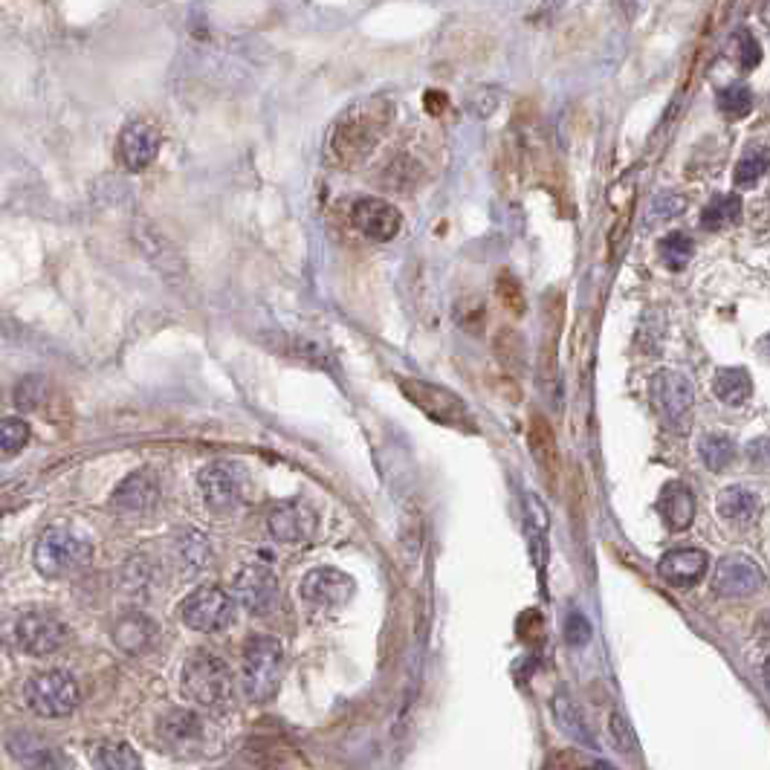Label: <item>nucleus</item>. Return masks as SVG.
Wrapping results in <instances>:
<instances>
[{
  "label": "nucleus",
  "instance_id": "nucleus-1",
  "mask_svg": "<svg viewBox=\"0 0 770 770\" xmlns=\"http://www.w3.org/2000/svg\"><path fill=\"white\" fill-rule=\"evenodd\" d=\"M394 122V105L385 96H365L342 110L330 125L325 160L333 168L351 171L362 165Z\"/></svg>",
  "mask_w": 770,
  "mask_h": 770
},
{
  "label": "nucleus",
  "instance_id": "nucleus-2",
  "mask_svg": "<svg viewBox=\"0 0 770 770\" xmlns=\"http://www.w3.org/2000/svg\"><path fill=\"white\" fill-rule=\"evenodd\" d=\"M180 689L186 701L203 710H226L235 698V678L226 660L218 658L215 652L197 649L183 663Z\"/></svg>",
  "mask_w": 770,
  "mask_h": 770
},
{
  "label": "nucleus",
  "instance_id": "nucleus-3",
  "mask_svg": "<svg viewBox=\"0 0 770 770\" xmlns=\"http://www.w3.org/2000/svg\"><path fill=\"white\" fill-rule=\"evenodd\" d=\"M93 562V545L70 527H47L32 548V565L41 577L70 579Z\"/></svg>",
  "mask_w": 770,
  "mask_h": 770
},
{
  "label": "nucleus",
  "instance_id": "nucleus-4",
  "mask_svg": "<svg viewBox=\"0 0 770 770\" xmlns=\"http://www.w3.org/2000/svg\"><path fill=\"white\" fill-rule=\"evenodd\" d=\"M284 678V649L270 634H255L244 646V669L241 687L252 704L273 701Z\"/></svg>",
  "mask_w": 770,
  "mask_h": 770
},
{
  "label": "nucleus",
  "instance_id": "nucleus-5",
  "mask_svg": "<svg viewBox=\"0 0 770 770\" xmlns=\"http://www.w3.org/2000/svg\"><path fill=\"white\" fill-rule=\"evenodd\" d=\"M400 391L409 397L417 412H423L429 420H435L440 426L449 429H461V432H475V417L467 409V403L452 394L449 388L429 383V380H417V377H400L397 380Z\"/></svg>",
  "mask_w": 770,
  "mask_h": 770
},
{
  "label": "nucleus",
  "instance_id": "nucleus-6",
  "mask_svg": "<svg viewBox=\"0 0 770 770\" xmlns=\"http://www.w3.org/2000/svg\"><path fill=\"white\" fill-rule=\"evenodd\" d=\"M29 710L41 718H67L82 704V689L64 669L38 672L27 687Z\"/></svg>",
  "mask_w": 770,
  "mask_h": 770
},
{
  "label": "nucleus",
  "instance_id": "nucleus-7",
  "mask_svg": "<svg viewBox=\"0 0 770 770\" xmlns=\"http://www.w3.org/2000/svg\"><path fill=\"white\" fill-rule=\"evenodd\" d=\"M180 620L192 632L218 634L235 620V600L218 585H200L180 603Z\"/></svg>",
  "mask_w": 770,
  "mask_h": 770
},
{
  "label": "nucleus",
  "instance_id": "nucleus-8",
  "mask_svg": "<svg viewBox=\"0 0 770 770\" xmlns=\"http://www.w3.org/2000/svg\"><path fill=\"white\" fill-rule=\"evenodd\" d=\"M652 400H655V409H658L669 429L687 432L692 426L695 391H692V383L681 371H669V368L658 371L652 377Z\"/></svg>",
  "mask_w": 770,
  "mask_h": 770
},
{
  "label": "nucleus",
  "instance_id": "nucleus-9",
  "mask_svg": "<svg viewBox=\"0 0 770 770\" xmlns=\"http://www.w3.org/2000/svg\"><path fill=\"white\" fill-rule=\"evenodd\" d=\"M67 637H70L67 626L50 611H27L15 623L18 649L32 658H50L67 643Z\"/></svg>",
  "mask_w": 770,
  "mask_h": 770
},
{
  "label": "nucleus",
  "instance_id": "nucleus-10",
  "mask_svg": "<svg viewBox=\"0 0 770 770\" xmlns=\"http://www.w3.org/2000/svg\"><path fill=\"white\" fill-rule=\"evenodd\" d=\"M197 484H200L206 507L218 516L232 513L244 498V478H241V469L235 467L232 461L206 464L197 475Z\"/></svg>",
  "mask_w": 770,
  "mask_h": 770
},
{
  "label": "nucleus",
  "instance_id": "nucleus-11",
  "mask_svg": "<svg viewBox=\"0 0 770 770\" xmlns=\"http://www.w3.org/2000/svg\"><path fill=\"white\" fill-rule=\"evenodd\" d=\"M232 600L249 614H270L278 603V579L267 565L249 562L232 579Z\"/></svg>",
  "mask_w": 770,
  "mask_h": 770
},
{
  "label": "nucleus",
  "instance_id": "nucleus-12",
  "mask_svg": "<svg viewBox=\"0 0 770 770\" xmlns=\"http://www.w3.org/2000/svg\"><path fill=\"white\" fill-rule=\"evenodd\" d=\"M299 588H302L304 603L322 611H336L351 603V597L357 594V582L339 568H316L304 574Z\"/></svg>",
  "mask_w": 770,
  "mask_h": 770
},
{
  "label": "nucleus",
  "instance_id": "nucleus-13",
  "mask_svg": "<svg viewBox=\"0 0 770 770\" xmlns=\"http://www.w3.org/2000/svg\"><path fill=\"white\" fill-rule=\"evenodd\" d=\"M765 585L762 568L744 556V553H727L718 559L713 571V588L721 597H750Z\"/></svg>",
  "mask_w": 770,
  "mask_h": 770
},
{
  "label": "nucleus",
  "instance_id": "nucleus-14",
  "mask_svg": "<svg viewBox=\"0 0 770 770\" xmlns=\"http://www.w3.org/2000/svg\"><path fill=\"white\" fill-rule=\"evenodd\" d=\"M160 131L154 122L148 119H131L122 134H119V145H116V154H119V163L125 165V171H145L148 165L157 160L160 154Z\"/></svg>",
  "mask_w": 770,
  "mask_h": 770
},
{
  "label": "nucleus",
  "instance_id": "nucleus-15",
  "mask_svg": "<svg viewBox=\"0 0 770 770\" xmlns=\"http://www.w3.org/2000/svg\"><path fill=\"white\" fill-rule=\"evenodd\" d=\"M351 223L359 235H365L368 241H391L400 226H403V215L397 206H391L388 200L380 197H362L354 203L351 209Z\"/></svg>",
  "mask_w": 770,
  "mask_h": 770
},
{
  "label": "nucleus",
  "instance_id": "nucleus-16",
  "mask_svg": "<svg viewBox=\"0 0 770 770\" xmlns=\"http://www.w3.org/2000/svg\"><path fill=\"white\" fill-rule=\"evenodd\" d=\"M157 736L171 753H192L206 739V724L192 710H171L157 721Z\"/></svg>",
  "mask_w": 770,
  "mask_h": 770
},
{
  "label": "nucleus",
  "instance_id": "nucleus-17",
  "mask_svg": "<svg viewBox=\"0 0 770 770\" xmlns=\"http://www.w3.org/2000/svg\"><path fill=\"white\" fill-rule=\"evenodd\" d=\"M157 501H160V481H157L154 469L131 472L125 481H119V487L113 490V498H110V504L119 513H148Z\"/></svg>",
  "mask_w": 770,
  "mask_h": 770
},
{
  "label": "nucleus",
  "instance_id": "nucleus-18",
  "mask_svg": "<svg viewBox=\"0 0 770 770\" xmlns=\"http://www.w3.org/2000/svg\"><path fill=\"white\" fill-rule=\"evenodd\" d=\"M710 568V556L698 548H675L663 553L658 574L675 588H695Z\"/></svg>",
  "mask_w": 770,
  "mask_h": 770
},
{
  "label": "nucleus",
  "instance_id": "nucleus-19",
  "mask_svg": "<svg viewBox=\"0 0 770 770\" xmlns=\"http://www.w3.org/2000/svg\"><path fill=\"white\" fill-rule=\"evenodd\" d=\"M270 533L284 545H302L313 533V513L299 501L275 504L270 513Z\"/></svg>",
  "mask_w": 770,
  "mask_h": 770
},
{
  "label": "nucleus",
  "instance_id": "nucleus-20",
  "mask_svg": "<svg viewBox=\"0 0 770 770\" xmlns=\"http://www.w3.org/2000/svg\"><path fill=\"white\" fill-rule=\"evenodd\" d=\"M154 640H157V626L142 611H128L113 623V643L128 655H142Z\"/></svg>",
  "mask_w": 770,
  "mask_h": 770
},
{
  "label": "nucleus",
  "instance_id": "nucleus-21",
  "mask_svg": "<svg viewBox=\"0 0 770 770\" xmlns=\"http://www.w3.org/2000/svg\"><path fill=\"white\" fill-rule=\"evenodd\" d=\"M658 513L669 530H687L695 519V495L687 484L669 481L658 495Z\"/></svg>",
  "mask_w": 770,
  "mask_h": 770
},
{
  "label": "nucleus",
  "instance_id": "nucleus-22",
  "mask_svg": "<svg viewBox=\"0 0 770 770\" xmlns=\"http://www.w3.org/2000/svg\"><path fill=\"white\" fill-rule=\"evenodd\" d=\"M530 452L536 467L545 472L550 487H556V475H559V449H556V438L553 429L545 417H533L530 420Z\"/></svg>",
  "mask_w": 770,
  "mask_h": 770
},
{
  "label": "nucleus",
  "instance_id": "nucleus-23",
  "mask_svg": "<svg viewBox=\"0 0 770 770\" xmlns=\"http://www.w3.org/2000/svg\"><path fill=\"white\" fill-rule=\"evenodd\" d=\"M715 507L721 513V519H727V522L750 524L759 516V495L742 487V484H733V487L721 490Z\"/></svg>",
  "mask_w": 770,
  "mask_h": 770
},
{
  "label": "nucleus",
  "instance_id": "nucleus-24",
  "mask_svg": "<svg viewBox=\"0 0 770 770\" xmlns=\"http://www.w3.org/2000/svg\"><path fill=\"white\" fill-rule=\"evenodd\" d=\"M6 747H9V753H12L18 762H24V765H35V768H53V765H61V762L55 759V750L50 747V744H44L38 736L24 733V730L9 733V736H6Z\"/></svg>",
  "mask_w": 770,
  "mask_h": 770
},
{
  "label": "nucleus",
  "instance_id": "nucleus-25",
  "mask_svg": "<svg viewBox=\"0 0 770 770\" xmlns=\"http://www.w3.org/2000/svg\"><path fill=\"white\" fill-rule=\"evenodd\" d=\"M713 394L727 406H742L753 394L750 374L744 368H721L713 377Z\"/></svg>",
  "mask_w": 770,
  "mask_h": 770
},
{
  "label": "nucleus",
  "instance_id": "nucleus-26",
  "mask_svg": "<svg viewBox=\"0 0 770 770\" xmlns=\"http://www.w3.org/2000/svg\"><path fill=\"white\" fill-rule=\"evenodd\" d=\"M553 715H556V724L562 727V733L565 736H571L574 742L579 744H588L591 750H597V742H594V736H591V730H588V724H585V718L577 710V704L568 698V695H556L553 698Z\"/></svg>",
  "mask_w": 770,
  "mask_h": 770
},
{
  "label": "nucleus",
  "instance_id": "nucleus-27",
  "mask_svg": "<svg viewBox=\"0 0 770 770\" xmlns=\"http://www.w3.org/2000/svg\"><path fill=\"white\" fill-rule=\"evenodd\" d=\"M742 218V197L739 194H715L701 212V226L707 232H718L724 226H733Z\"/></svg>",
  "mask_w": 770,
  "mask_h": 770
},
{
  "label": "nucleus",
  "instance_id": "nucleus-28",
  "mask_svg": "<svg viewBox=\"0 0 770 770\" xmlns=\"http://www.w3.org/2000/svg\"><path fill=\"white\" fill-rule=\"evenodd\" d=\"M99 768L105 770H137L142 768V759H139V753L131 747L128 742H116V739H110V742H102L96 747V759H93Z\"/></svg>",
  "mask_w": 770,
  "mask_h": 770
},
{
  "label": "nucleus",
  "instance_id": "nucleus-29",
  "mask_svg": "<svg viewBox=\"0 0 770 770\" xmlns=\"http://www.w3.org/2000/svg\"><path fill=\"white\" fill-rule=\"evenodd\" d=\"M698 452H701V461L707 464L710 472H721V469H727L733 464V458H736V443L733 438H727V435H704L701 443H698Z\"/></svg>",
  "mask_w": 770,
  "mask_h": 770
},
{
  "label": "nucleus",
  "instance_id": "nucleus-30",
  "mask_svg": "<svg viewBox=\"0 0 770 770\" xmlns=\"http://www.w3.org/2000/svg\"><path fill=\"white\" fill-rule=\"evenodd\" d=\"M658 255H660V261L666 264V270L678 273V270H684L689 261H692V255H695V244L689 241L687 235H681V232H669L666 238H660Z\"/></svg>",
  "mask_w": 770,
  "mask_h": 770
},
{
  "label": "nucleus",
  "instance_id": "nucleus-31",
  "mask_svg": "<svg viewBox=\"0 0 770 770\" xmlns=\"http://www.w3.org/2000/svg\"><path fill=\"white\" fill-rule=\"evenodd\" d=\"M768 174V148H750L747 154H744L739 165H736V186L739 189H753L762 177Z\"/></svg>",
  "mask_w": 770,
  "mask_h": 770
},
{
  "label": "nucleus",
  "instance_id": "nucleus-32",
  "mask_svg": "<svg viewBox=\"0 0 770 770\" xmlns=\"http://www.w3.org/2000/svg\"><path fill=\"white\" fill-rule=\"evenodd\" d=\"M29 423L24 417H3L0 420V458H12L18 455L29 443Z\"/></svg>",
  "mask_w": 770,
  "mask_h": 770
},
{
  "label": "nucleus",
  "instance_id": "nucleus-33",
  "mask_svg": "<svg viewBox=\"0 0 770 770\" xmlns=\"http://www.w3.org/2000/svg\"><path fill=\"white\" fill-rule=\"evenodd\" d=\"M718 110L727 119H744L753 110V90L744 84H730L718 93Z\"/></svg>",
  "mask_w": 770,
  "mask_h": 770
},
{
  "label": "nucleus",
  "instance_id": "nucleus-34",
  "mask_svg": "<svg viewBox=\"0 0 770 770\" xmlns=\"http://www.w3.org/2000/svg\"><path fill=\"white\" fill-rule=\"evenodd\" d=\"M608 736H611L614 747H617L620 753H626V756H632L634 750H637V739H634L632 727H629L626 715L620 713V710H614L611 718H608Z\"/></svg>",
  "mask_w": 770,
  "mask_h": 770
},
{
  "label": "nucleus",
  "instance_id": "nucleus-35",
  "mask_svg": "<svg viewBox=\"0 0 770 770\" xmlns=\"http://www.w3.org/2000/svg\"><path fill=\"white\" fill-rule=\"evenodd\" d=\"M591 623H588V617L585 614H579V611H571L568 617H565V623H562V634H565V643H571V646H582V643H588L591 640Z\"/></svg>",
  "mask_w": 770,
  "mask_h": 770
},
{
  "label": "nucleus",
  "instance_id": "nucleus-36",
  "mask_svg": "<svg viewBox=\"0 0 770 770\" xmlns=\"http://www.w3.org/2000/svg\"><path fill=\"white\" fill-rule=\"evenodd\" d=\"M180 548H183V559H186L192 568H206V562H209V556H212L206 536H200V533H189Z\"/></svg>",
  "mask_w": 770,
  "mask_h": 770
},
{
  "label": "nucleus",
  "instance_id": "nucleus-37",
  "mask_svg": "<svg viewBox=\"0 0 770 770\" xmlns=\"http://www.w3.org/2000/svg\"><path fill=\"white\" fill-rule=\"evenodd\" d=\"M498 299L504 302V307L510 310V313H524V296H522V287H519V281L513 278V275H501L498 278Z\"/></svg>",
  "mask_w": 770,
  "mask_h": 770
},
{
  "label": "nucleus",
  "instance_id": "nucleus-38",
  "mask_svg": "<svg viewBox=\"0 0 770 770\" xmlns=\"http://www.w3.org/2000/svg\"><path fill=\"white\" fill-rule=\"evenodd\" d=\"M524 513H527V524H530V530H533L536 536H542V533L548 530V507L533 493L524 495Z\"/></svg>",
  "mask_w": 770,
  "mask_h": 770
},
{
  "label": "nucleus",
  "instance_id": "nucleus-39",
  "mask_svg": "<svg viewBox=\"0 0 770 770\" xmlns=\"http://www.w3.org/2000/svg\"><path fill=\"white\" fill-rule=\"evenodd\" d=\"M736 55H739V67L742 70H753L759 61H762V50H759V44H756V38L750 35V32H739L736 35Z\"/></svg>",
  "mask_w": 770,
  "mask_h": 770
},
{
  "label": "nucleus",
  "instance_id": "nucleus-40",
  "mask_svg": "<svg viewBox=\"0 0 770 770\" xmlns=\"http://www.w3.org/2000/svg\"><path fill=\"white\" fill-rule=\"evenodd\" d=\"M678 212H684V197H675V194H663L660 200H655V206H652V218L658 220L672 218V215H678Z\"/></svg>",
  "mask_w": 770,
  "mask_h": 770
},
{
  "label": "nucleus",
  "instance_id": "nucleus-41",
  "mask_svg": "<svg viewBox=\"0 0 770 770\" xmlns=\"http://www.w3.org/2000/svg\"><path fill=\"white\" fill-rule=\"evenodd\" d=\"M545 632V623H542V617L530 608L527 614H524L522 620H519V634H522V640H539V634Z\"/></svg>",
  "mask_w": 770,
  "mask_h": 770
},
{
  "label": "nucleus",
  "instance_id": "nucleus-42",
  "mask_svg": "<svg viewBox=\"0 0 770 770\" xmlns=\"http://www.w3.org/2000/svg\"><path fill=\"white\" fill-rule=\"evenodd\" d=\"M565 3H568V0H542L539 9H536V15H533L530 21H533V24H539V21H542V24H545V21H553V18L565 9Z\"/></svg>",
  "mask_w": 770,
  "mask_h": 770
},
{
  "label": "nucleus",
  "instance_id": "nucleus-43",
  "mask_svg": "<svg viewBox=\"0 0 770 770\" xmlns=\"http://www.w3.org/2000/svg\"><path fill=\"white\" fill-rule=\"evenodd\" d=\"M646 3H649V0H620V9H623V15H626L629 21H634V18L646 9Z\"/></svg>",
  "mask_w": 770,
  "mask_h": 770
}]
</instances>
